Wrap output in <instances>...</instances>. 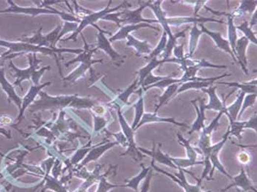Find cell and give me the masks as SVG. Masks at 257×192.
I'll return each instance as SVG.
<instances>
[{"label":"cell","instance_id":"cell-5","mask_svg":"<svg viewBox=\"0 0 257 192\" xmlns=\"http://www.w3.org/2000/svg\"><path fill=\"white\" fill-rule=\"evenodd\" d=\"M231 181H232V184H230L226 188L223 189L221 192H224L232 188V187H236V188L240 189L243 192H257V189L254 187L252 181L249 179L248 174L246 173L243 165H241L240 173L236 175L235 177H232Z\"/></svg>","mask_w":257,"mask_h":192},{"label":"cell","instance_id":"cell-36","mask_svg":"<svg viewBox=\"0 0 257 192\" xmlns=\"http://www.w3.org/2000/svg\"><path fill=\"white\" fill-rule=\"evenodd\" d=\"M257 96V94H249V95L246 96V97H244L243 105H242V108L241 109H240V113H239L237 119L240 118V117H241V115H243V112L246 111L247 108L254 106L255 102H256Z\"/></svg>","mask_w":257,"mask_h":192},{"label":"cell","instance_id":"cell-21","mask_svg":"<svg viewBox=\"0 0 257 192\" xmlns=\"http://www.w3.org/2000/svg\"><path fill=\"white\" fill-rule=\"evenodd\" d=\"M128 42L127 43V46L128 47H133L137 50V57H140L142 54H149L151 52V47L148 45V41H140L135 39L132 35L127 36Z\"/></svg>","mask_w":257,"mask_h":192},{"label":"cell","instance_id":"cell-26","mask_svg":"<svg viewBox=\"0 0 257 192\" xmlns=\"http://www.w3.org/2000/svg\"><path fill=\"white\" fill-rule=\"evenodd\" d=\"M246 94L244 92L241 91L240 95L237 97V100L231 106L227 107V112L225 114L227 115H229L230 118L233 120H237V118H238L239 113H240V109H241L242 105H243V100H244Z\"/></svg>","mask_w":257,"mask_h":192},{"label":"cell","instance_id":"cell-28","mask_svg":"<svg viewBox=\"0 0 257 192\" xmlns=\"http://www.w3.org/2000/svg\"><path fill=\"white\" fill-rule=\"evenodd\" d=\"M179 86H180V84H173V85H169V86L168 87L164 94L158 97L159 103L157 105V106H156L154 113L157 114L159 109H160L162 106H163V105L167 103L169 101V100H170L171 97L177 93Z\"/></svg>","mask_w":257,"mask_h":192},{"label":"cell","instance_id":"cell-22","mask_svg":"<svg viewBox=\"0 0 257 192\" xmlns=\"http://www.w3.org/2000/svg\"><path fill=\"white\" fill-rule=\"evenodd\" d=\"M222 15L227 16L228 18V43H229L230 47H231V51L233 54H234V51H235L236 42L237 41V30H236V26L234 24V16L231 13H222Z\"/></svg>","mask_w":257,"mask_h":192},{"label":"cell","instance_id":"cell-13","mask_svg":"<svg viewBox=\"0 0 257 192\" xmlns=\"http://www.w3.org/2000/svg\"><path fill=\"white\" fill-rule=\"evenodd\" d=\"M178 63V64H179V60H177L176 58L157 60V57H154V58L151 59V60H149V63L147 64V66H145V67L143 68V69H140L138 72H136V73H138V76H139V78H138L139 82H138V86L142 85L144 79L146 78V76H148L150 73L152 72V71L154 70V69L158 67L160 65L164 64V63Z\"/></svg>","mask_w":257,"mask_h":192},{"label":"cell","instance_id":"cell-40","mask_svg":"<svg viewBox=\"0 0 257 192\" xmlns=\"http://www.w3.org/2000/svg\"><path fill=\"white\" fill-rule=\"evenodd\" d=\"M94 131H96V132H98V131H101L102 128H104L105 126H106L107 121L105 118H102V117L96 116V115H94Z\"/></svg>","mask_w":257,"mask_h":192},{"label":"cell","instance_id":"cell-43","mask_svg":"<svg viewBox=\"0 0 257 192\" xmlns=\"http://www.w3.org/2000/svg\"><path fill=\"white\" fill-rule=\"evenodd\" d=\"M173 50L175 57L177 60H179V63H180L181 60L185 58V54H184V44L179 46V47L176 46Z\"/></svg>","mask_w":257,"mask_h":192},{"label":"cell","instance_id":"cell-25","mask_svg":"<svg viewBox=\"0 0 257 192\" xmlns=\"http://www.w3.org/2000/svg\"><path fill=\"white\" fill-rule=\"evenodd\" d=\"M141 168H142L141 172H140L137 176L132 178V179L129 180V181H126L127 184L124 185V187H129V188L135 190V192H138V187H139L140 183L146 178L147 175H148V172H149V171L151 169V167L145 168L143 164H141Z\"/></svg>","mask_w":257,"mask_h":192},{"label":"cell","instance_id":"cell-45","mask_svg":"<svg viewBox=\"0 0 257 192\" xmlns=\"http://www.w3.org/2000/svg\"><path fill=\"white\" fill-rule=\"evenodd\" d=\"M257 11H255V13H254V16L253 17H252V21H251L250 23H249V26H250L251 28H252V26H254L255 25L257 24Z\"/></svg>","mask_w":257,"mask_h":192},{"label":"cell","instance_id":"cell-16","mask_svg":"<svg viewBox=\"0 0 257 192\" xmlns=\"http://www.w3.org/2000/svg\"><path fill=\"white\" fill-rule=\"evenodd\" d=\"M98 42H99V44H98V47L96 48H97V49L100 48V49L106 51V52L111 56L113 61H114L115 64H121V63L124 62V60H122L123 57H121L119 54H118L116 51L113 49L111 44H110V41L105 38V35L102 33V31H100V33L98 35Z\"/></svg>","mask_w":257,"mask_h":192},{"label":"cell","instance_id":"cell-42","mask_svg":"<svg viewBox=\"0 0 257 192\" xmlns=\"http://www.w3.org/2000/svg\"><path fill=\"white\" fill-rule=\"evenodd\" d=\"M153 177V169L151 168V170L147 175L146 178H145L144 184H143V187H141V191L138 192H148L150 189V184H151V180Z\"/></svg>","mask_w":257,"mask_h":192},{"label":"cell","instance_id":"cell-35","mask_svg":"<svg viewBox=\"0 0 257 192\" xmlns=\"http://www.w3.org/2000/svg\"><path fill=\"white\" fill-rule=\"evenodd\" d=\"M236 29H240V31L244 33L245 37L247 38L249 41H252V43L257 45V37L255 35V34L254 33L253 31H252V28L249 26V23L246 21H245L243 23H242L240 26L236 27Z\"/></svg>","mask_w":257,"mask_h":192},{"label":"cell","instance_id":"cell-33","mask_svg":"<svg viewBox=\"0 0 257 192\" xmlns=\"http://www.w3.org/2000/svg\"><path fill=\"white\" fill-rule=\"evenodd\" d=\"M113 167H111L108 172L102 175V178L99 181V186H98L97 190L96 192H108L113 189L117 188V187H124V185H115V184L108 182L107 178H108V175L111 173V171Z\"/></svg>","mask_w":257,"mask_h":192},{"label":"cell","instance_id":"cell-7","mask_svg":"<svg viewBox=\"0 0 257 192\" xmlns=\"http://www.w3.org/2000/svg\"><path fill=\"white\" fill-rule=\"evenodd\" d=\"M103 167L104 165H96V168L92 172H87L85 168L83 170L79 172L77 174V176L84 179L85 182L82 184L80 188L77 189L74 192H87V190L91 186H93L96 183L99 182L101 178H102V175H100L101 169Z\"/></svg>","mask_w":257,"mask_h":192},{"label":"cell","instance_id":"cell-44","mask_svg":"<svg viewBox=\"0 0 257 192\" xmlns=\"http://www.w3.org/2000/svg\"><path fill=\"white\" fill-rule=\"evenodd\" d=\"M92 108H93V110L94 111L97 115H102L105 113V108H104L103 106H94Z\"/></svg>","mask_w":257,"mask_h":192},{"label":"cell","instance_id":"cell-38","mask_svg":"<svg viewBox=\"0 0 257 192\" xmlns=\"http://www.w3.org/2000/svg\"><path fill=\"white\" fill-rule=\"evenodd\" d=\"M138 80L139 79H136V80L134 82V83L131 85L128 89L126 90L125 92L123 93L122 94H121L118 96V99L121 101L124 102V103H127V100H128L129 96L132 94V93L135 92V90H136L137 87L138 85Z\"/></svg>","mask_w":257,"mask_h":192},{"label":"cell","instance_id":"cell-9","mask_svg":"<svg viewBox=\"0 0 257 192\" xmlns=\"http://www.w3.org/2000/svg\"><path fill=\"white\" fill-rule=\"evenodd\" d=\"M147 7H148V1H146L145 4L141 6L139 8L136 9V10H125L124 12H120V14L124 15V19L120 20V23L124 22V23H129L131 24H138L141 23L150 24L151 23H157L158 22L157 20L143 19L142 16H141L143 10Z\"/></svg>","mask_w":257,"mask_h":192},{"label":"cell","instance_id":"cell-4","mask_svg":"<svg viewBox=\"0 0 257 192\" xmlns=\"http://www.w3.org/2000/svg\"><path fill=\"white\" fill-rule=\"evenodd\" d=\"M224 114V112H218V116L212 121V122L208 126H205L202 129L203 131H202L199 143H198V149L199 151H200V153L212 145L211 140H212V131L219 125L220 119Z\"/></svg>","mask_w":257,"mask_h":192},{"label":"cell","instance_id":"cell-34","mask_svg":"<svg viewBox=\"0 0 257 192\" xmlns=\"http://www.w3.org/2000/svg\"><path fill=\"white\" fill-rule=\"evenodd\" d=\"M167 41L168 35L167 34L164 32L163 36H162L161 40H160V42L159 43L157 47H156L153 51H151V52L148 54V57H145V59H146L147 60H150L154 58V57H157L160 53L164 51L166 44H167Z\"/></svg>","mask_w":257,"mask_h":192},{"label":"cell","instance_id":"cell-46","mask_svg":"<svg viewBox=\"0 0 257 192\" xmlns=\"http://www.w3.org/2000/svg\"><path fill=\"white\" fill-rule=\"evenodd\" d=\"M44 191H45V190H44H44H43L42 191H41V192H44Z\"/></svg>","mask_w":257,"mask_h":192},{"label":"cell","instance_id":"cell-14","mask_svg":"<svg viewBox=\"0 0 257 192\" xmlns=\"http://www.w3.org/2000/svg\"><path fill=\"white\" fill-rule=\"evenodd\" d=\"M200 26L201 29V32L203 33H206V35H209V37L212 38L215 44H216L218 48H221L223 51H225V52L228 53L232 57L233 60L236 63H237V59H236L235 56L233 54L232 51H231V47H230L229 43L227 40L224 39L223 38L222 35L219 32H212V31L209 30L207 28L203 26V24H200Z\"/></svg>","mask_w":257,"mask_h":192},{"label":"cell","instance_id":"cell-6","mask_svg":"<svg viewBox=\"0 0 257 192\" xmlns=\"http://www.w3.org/2000/svg\"><path fill=\"white\" fill-rule=\"evenodd\" d=\"M217 87L210 86L208 88H203L201 89L202 92L208 94L209 97V103L207 105H205V109H209V110L217 111V112H222L224 114L227 112V106L225 105L226 100L233 93L235 92L236 89L231 91L228 96H227L224 101L221 100L217 96L216 91Z\"/></svg>","mask_w":257,"mask_h":192},{"label":"cell","instance_id":"cell-1","mask_svg":"<svg viewBox=\"0 0 257 192\" xmlns=\"http://www.w3.org/2000/svg\"><path fill=\"white\" fill-rule=\"evenodd\" d=\"M151 168L153 169H155L157 172L164 174L165 175L173 180L179 187H182L185 192H205L202 191L200 189L202 181L200 179H198L194 174L190 171L185 170L182 168H178L179 173H176L173 175L156 166L153 160H151Z\"/></svg>","mask_w":257,"mask_h":192},{"label":"cell","instance_id":"cell-19","mask_svg":"<svg viewBox=\"0 0 257 192\" xmlns=\"http://www.w3.org/2000/svg\"><path fill=\"white\" fill-rule=\"evenodd\" d=\"M144 27L151 28V29H154V30L157 31L158 32L160 31L159 28L151 26V24H148L141 23L138 24H131L121 28L119 32L116 35L113 36L109 41L112 42V41H117V40L124 39V38H127L129 32H132V31L138 30V29Z\"/></svg>","mask_w":257,"mask_h":192},{"label":"cell","instance_id":"cell-10","mask_svg":"<svg viewBox=\"0 0 257 192\" xmlns=\"http://www.w3.org/2000/svg\"><path fill=\"white\" fill-rule=\"evenodd\" d=\"M212 22L217 23L224 24L221 20L214 19V18L202 17V16H182V17L167 18L166 22L169 26H179L182 24L188 23L203 24L205 22Z\"/></svg>","mask_w":257,"mask_h":192},{"label":"cell","instance_id":"cell-41","mask_svg":"<svg viewBox=\"0 0 257 192\" xmlns=\"http://www.w3.org/2000/svg\"><path fill=\"white\" fill-rule=\"evenodd\" d=\"M244 128H250V129L257 131V111L255 112V115L250 118L248 121H246Z\"/></svg>","mask_w":257,"mask_h":192},{"label":"cell","instance_id":"cell-17","mask_svg":"<svg viewBox=\"0 0 257 192\" xmlns=\"http://www.w3.org/2000/svg\"><path fill=\"white\" fill-rule=\"evenodd\" d=\"M178 142L179 144H182L185 147L186 150L187 157L188 160L193 164V166L196 165H203V161H198V153L199 150L196 147H193L191 145V140H185L180 134H177Z\"/></svg>","mask_w":257,"mask_h":192},{"label":"cell","instance_id":"cell-3","mask_svg":"<svg viewBox=\"0 0 257 192\" xmlns=\"http://www.w3.org/2000/svg\"><path fill=\"white\" fill-rule=\"evenodd\" d=\"M118 114L123 132H124V136L127 138V142H128V149H127L126 153H123L121 156L129 155L135 162H141L143 160V156L141 152H140V150H138V147L135 144V140H134V131H135L132 129V127H129L119 109H118Z\"/></svg>","mask_w":257,"mask_h":192},{"label":"cell","instance_id":"cell-12","mask_svg":"<svg viewBox=\"0 0 257 192\" xmlns=\"http://www.w3.org/2000/svg\"><path fill=\"white\" fill-rule=\"evenodd\" d=\"M249 44V41L246 37L243 36L239 38L236 42L235 51H234V56L237 59V63L240 65L246 75H249V71L247 69V57H246V49Z\"/></svg>","mask_w":257,"mask_h":192},{"label":"cell","instance_id":"cell-2","mask_svg":"<svg viewBox=\"0 0 257 192\" xmlns=\"http://www.w3.org/2000/svg\"><path fill=\"white\" fill-rule=\"evenodd\" d=\"M229 135V130H228V128L227 133L224 134L221 141H220L219 143H217V144H214V145H211L209 148L206 149V150H204V151L201 153V154L203 155L204 160L210 161L211 165H212V169H211L210 174H209V181L212 179V175H213L214 172H215L216 169H218L221 173H222L223 175L227 176L228 179L231 180V179H232V176H231V175L226 171L225 168H224L222 164L220 162L219 158H218L220 151H221V149L224 147V144H226L227 140H228V136Z\"/></svg>","mask_w":257,"mask_h":192},{"label":"cell","instance_id":"cell-27","mask_svg":"<svg viewBox=\"0 0 257 192\" xmlns=\"http://www.w3.org/2000/svg\"><path fill=\"white\" fill-rule=\"evenodd\" d=\"M197 24H194V26H193L191 32H190V36L191 37H190L189 52L185 56L187 59L191 58L193 54H194L198 46V43H199V38H200V35L203 33L201 30L198 29Z\"/></svg>","mask_w":257,"mask_h":192},{"label":"cell","instance_id":"cell-15","mask_svg":"<svg viewBox=\"0 0 257 192\" xmlns=\"http://www.w3.org/2000/svg\"><path fill=\"white\" fill-rule=\"evenodd\" d=\"M151 122H166V123H173L176 125H179L181 127H185V128H188L186 124L183 122H177L175 120L174 118H162V117L157 116L156 113H144L143 115L142 118L140 121L138 125L135 128V131L140 128L141 125L144 124L151 123Z\"/></svg>","mask_w":257,"mask_h":192},{"label":"cell","instance_id":"cell-29","mask_svg":"<svg viewBox=\"0 0 257 192\" xmlns=\"http://www.w3.org/2000/svg\"><path fill=\"white\" fill-rule=\"evenodd\" d=\"M257 3V1H241L240 6L231 14L235 17L236 16H243L246 13H255L256 11Z\"/></svg>","mask_w":257,"mask_h":192},{"label":"cell","instance_id":"cell-24","mask_svg":"<svg viewBox=\"0 0 257 192\" xmlns=\"http://www.w3.org/2000/svg\"><path fill=\"white\" fill-rule=\"evenodd\" d=\"M137 94H139V100H138L136 103L134 105V107L135 109V119H134L133 124L132 125V129L135 131L137 125L139 123L142 118L143 115L144 114V103H143V91L142 88H140L138 91H136Z\"/></svg>","mask_w":257,"mask_h":192},{"label":"cell","instance_id":"cell-39","mask_svg":"<svg viewBox=\"0 0 257 192\" xmlns=\"http://www.w3.org/2000/svg\"><path fill=\"white\" fill-rule=\"evenodd\" d=\"M237 159L242 165H247L252 162V155L247 151H241L237 156Z\"/></svg>","mask_w":257,"mask_h":192},{"label":"cell","instance_id":"cell-30","mask_svg":"<svg viewBox=\"0 0 257 192\" xmlns=\"http://www.w3.org/2000/svg\"><path fill=\"white\" fill-rule=\"evenodd\" d=\"M189 27H187L182 32H178L176 34H173V36L169 38L167 41V44L166 46V48L164 50V58L169 59L173 51V48L176 46V40L179 38H185V32Z\"/></svg>","mask_w":257,"mask_h":192},{"label":"cell","instance_id":"cell-20","mask_svg":"<svg viewBox=\"0 0 257 192\" xmlns=\"http://www.w3.org/2000/svg\"><path fill=\"white\" fill-rule=\"evenodd\" d=\"M217 84L219 85H227L228 87H231V88H239L241 89L243 92L245 94H257V79L255 80L251 81L249 82H243V83H240V82H218L217 81Z\"/></svg>","mask_w":257,"mask_h":192},{"label":"cell","instance_id":"cell-47","mask_svg":"<svg viewBox=\"0 0 257 192\" xmlns=\"http://www.w3.org/2000/svg\"></svg>","mask_w":257,"mask_h":192},{"label":"cell","instance_id":"cell-23","mask_svg":"<svg viewBox=\"0 0 257 192\" xmlns=\"http://www.w3.org/2000/svg\"><path fill=\"white\" fill-rule=\"evenodd\" d=\"M218 80H211L206 81V82H202V81H194V82H188L182 84L181 86H179L176 94H181V93L185 92V91H188V90H201L203 88H208L209 87L212 86V84L215 83Z\"/></svg>","mask_w":257,"mask_h":192},{"label":"cell","instance_id":"cell-8","mask_svg":"<svg viewBox=\"0 0 257 192\" xmlns=\"http://www.w3.org/2000/svg\"><path fill=\"white\" fill-rule=\"evenodd\" d=\"M161 144H158L156 145L155 143H153L152 150H148L146 149L143 148V147H138V150L141 153H145L148 156H151V160L154 161V162H157L158 163L162 164V165H166L169 168H173V169H177V167L171 161L170 156L167 153H164L161 150Z\"/></svg>","mask_w":257,"mask_h":192},{"label":"cell","instance_id":"cell-18","mask_svg":"<svg viewBox=\"0 0 257 192\" xmlns=\"http://www.w3.org/2000/svg\"><path fill=\"white\" fill-rule=\"evenodd\" d=\"M118 143L117 142H114V143H107V144H103V145L99 146V147H95L93 150H90L89 154L87 155V157L85 159V160L82 162L81 166H80L78 169H81L83 167L86 166L87 163L92 162V161H96L99 159L107 150L111 149V147H114V146L117 145Z\"/></svg>","mask_w":257,"mask_h":192},{"label":"cell","instance_id":"cell-31","mask_svg":"<svg viewBox=\"0 0 257 192\" xmlns=\"http://www.w3.org/2000/svg\"><path fill=\"white\" fill-rule=\"evenodd\" d=\"M46 184L44 190H51L56 192H68L67 187H65L64 181H57V178L48 177L46 178Z\"/></svg>","mask_w":257,"mask_h":192},{"label":"cell","instance_id":"cell-11","mask_svg":"<svg viewBox=\"0 0 257 192\" xmlns=\"http://www.w3.org/2000/svg\"><path fill=\"white\" fill-rule=\"evenodd\" d=\"M193 106L196 108V112H197V118L195 120L194 123L191 127V131L188 132L189 134H192L195 131H200L205 127V120L207 118L205 117V100L200 97H198L196 100H191Z\"/></svg>","mask_w":257,"mask_h":192},{"label":"cell","instance_id":"cell-37","mask_svg":"<svg viewBox=\"0 0 257 192\" xmlns=\"http://www.w3.org/2000/svg\"><path fill=\"white\" fill-rule=\"evenodd\" d=\"M169 76H155L152 74V73H150L148 76H146L143 82L141 87L142 88H147V87L151 86L160 81L163 80V79H167Z\"/></svg>","mask_w":257,"mask_h":192},{"label":"cell","instance_id":"cell-32","mask_svg":"<svg viewBox=\"0 0 257 192\" xmlns=\"http://www.w3.org/2000/svg\"><path fill=\"white\" fill-rule=\"evenodd\" d=\"M227 117L229 120V126H228V130H229V134L231 135L234 136L238 139L239 141L242 140L241 133L243 130L244 129L245 124H246V121H240L233 120L229 115H227Z\"/></svg>","mask_w":257,"mask_h":192}]
</instances>
